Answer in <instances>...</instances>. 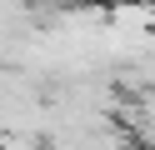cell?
I'll use <instances>...</instances> for the list:
<instances>
[{
  "label": "cell",
  "instance_id": "cell-1",
  "mask_svg": "<svg viewBox=\"0 0 155 150\" xmlns=\"http://www.w3.org/2000/svg\"><path fill=\"white\" fill-rule=\"evenodd\" d=\"M0 135H5V105H0Z\"/></svg>",
  "mask_w": 155,
  "mask_h": 150
},
{
  "label": "cell",
  "instance_id": "cell-2",
  "mask_svg": "<svg viewBox=\"0 0 155 150\" xmlns=\"http://www.w3.org/2000/svg\"><path fill=\"white\" fill-rule=\"evenodd\" d=\"M145 150H155V135H145Z\"/></svg>",
  "mask_w": 155,
  "mask_h": 150
}]
</instances>
